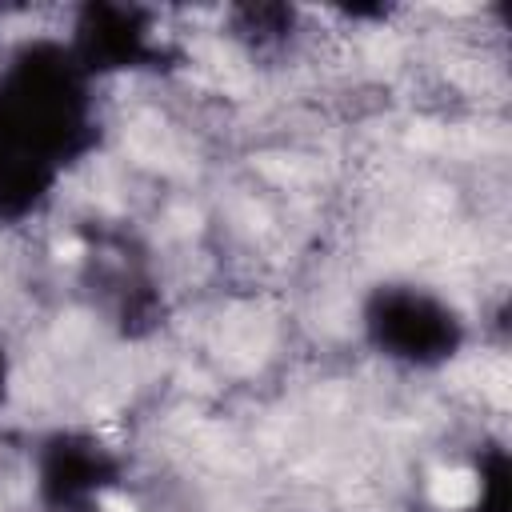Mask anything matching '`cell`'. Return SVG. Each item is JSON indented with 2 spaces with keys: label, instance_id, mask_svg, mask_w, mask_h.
Listing matches in <instances>:
<instances>
[{
  "label": "cell",
  "instance_id": "obj_1",
  "mask_svg": "<svg viewBox=\"0 0 512 512\" xmlns=\"http://www.w3.org/2000/svg\"><path fill=\"white\" fill-rule=\"evenodd\" d=\"M472 496H476V476L472 472L448 468L432 480V500L440 508H464V504H472Z\"/></svg>",
  "mask_w": 512,
  "mask_h": 512
},
{
  "label": "cell",
  "instance_id": "obj_2",
  "mask_svg": "<svg viewBox=\"0 0 512 512\" xmlns=\"http://www.w3.org/2000/svg\"><path fill=\"white\" fill-rule=\"evenodd\" d=\"M104 512H136L128 500H120V496H104Z\"/></svg>",
  "mask_w": 512,
  "mask_h": 512
}]
</instances>
